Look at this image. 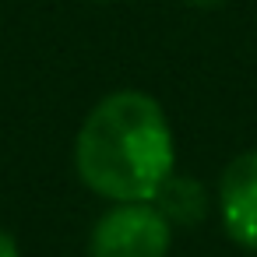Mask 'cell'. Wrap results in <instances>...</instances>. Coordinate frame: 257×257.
Wrapping results in <instances>:
<instances>
[{
    "mask_svg": "<svg viewBox=\"0 0 257 257\" xmlns=\"http://www.w3.org/2000/svg\"><path fill=\"white\" fill-rule=\"evenodd\" d=\"M218 211L225 232L239 243L257 250V152L236 155L218 183Z\"/></svg>",
    "mask_w": 257,
    "mask_h": 257,
    "instance_id": "cell-3",
    "label": "cell"
},
{
    "mask_svg": "<svg viewBox=\"0 0 257 257\" xmlns=\"http://www.w3.org/2000/svg\"><path fill=\"white\" fill-rule=\"evenodd\" d=\"M173 225L152 201H127L109 208L88 239V257H166Z\"/></svg>",
    "mask_w": 257,
    "mask_h": 257,
    "instance_id": "cell-2",
    "label": "cell"
},
{
    "mask_svg": "<svg viewBox=\"0 0 257 257\" xmlns=\"http://www.w3.org/2000/svg\"><path fill=\"white\" fill-rule=\"evenodd\" d=\"M176 141L159 99L120 88L95 102L74 141V169L106 201H152L173 176Z\"/></svg>",
    "mask_w": 257,
    "mask_h": 257,
    "instance_id": "cell-1",
    "label": "cell"
},
{
    "mask_svg": "<svg viewBox=\"0 0 257 257\" xmlns=\"http://www.w3.org/2000/svg\"><path fill=\"white\" fill-rule=\"evenodd\" d=\"M187 8H197V11H211V8H222L225 0H183Z\"/></svg>",
    "mask_w": 257,
    "mask_h": 257,
    "instance_id": "cell-6",
    "label": "cell"
},
{
    "mask_svg": "<svg viewBox=\"0 0 257 257\" xmlns=\"http://www.w3.org/2000/svg\"><path fill=\"white\" fill-rule=\"evenodd\" d=\"M0 257H22L18 253V243H15V236L8 229H0Z\"/></svg>",
    "mask_w": 257,
    "mask_h": 257,
    "instance_id": "cell-5",
    "label": "cell"
},
{
    "mask_svg": "<svg viewBox=\"0 0 257 257\" xmlns=\"http://www.w3.org/2000/svg\"><path fill=\"white\" fill-rule=\"evenodd\" d=\"M95 4H113V0H95Z\"/></svg>",
    "mask_w": 257,
    "mask_h": 257,
    "instance_id": "cell-7",
    "label": "cell"
},
{
    "mask_svg": "<svg viewBox=\"0 0 257 257\" xmlns=\"http://www.w3.org/2000/svg\"><path fill=\"white\" fill-rule=\"evenodd\" d=\"M152 201H155V208L166 215L169 225H173V222H180V225L201 222L204 211H208V197H204V190H201L190 176H176V173L159 187V194H155Z\"/></svg>",
    "mask_w": 257,
    "mask_h": 257,
    "instance_id": "cell-4",
    "label": "cell"
}]
</instances>
